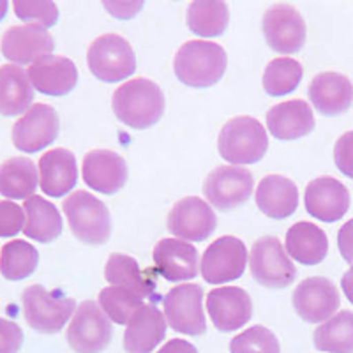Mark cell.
Returning a JSON list of instances; mask_svg holds the SVG:
<instances>
[{"mask_svg":"<svg viewBox=\"0 0 353 353\" xmlns=\"http://www.w3.org/2000/svg\"><path fill=\"white\" fill-rule=\"evenodd\" d=\"M112 106L122 124L132 129H147L157 124L165 113V94L159 85L147 78H132L117 88Z\"/></svg>","mask_w":353,"mask_h":353,"instance_id":"1","label":"cell"},{"mask_svg":"<svg viewBox=\"0 0 353 353\" xmlns=\"http://www.w3.org/2000/svg\"><path fill=\"white\" fill-rule=\"evenodd\" d=\"M226 52L221 44L209 41H188L179 48L173 61V69L188 87L207 88L216 85L226 71Z\"/></svg>","mask_w":353,"mask_h":353,"instance_id":"2","label":"cell"},{"mask_svg":"<svg viewBox=\"0 0 353 353\" xmlns=\"http://www.w3.org/2000/svg\"><path fill=\"white\" fill-rule=\"evenodd\" d=\"M221 157L233 165H253L269 149V137L254 117H235L223 125L217 140Z\"/></svg>","mask_w":353,"mask_h":353,"instance_id":"3","label":"cell"},{"mask_svg":"<svg viewBox=\"0 0 353 353\" xmlns=\"http://www.w3.org/2000/svg\"><path fill=\"white\" fill-rule=\"evenodd\" d=\"M71 232L90 245L105 244L112 233L110 210L99 198L87 191H74L62 203Z\"/></svg>","mask_w":353,"mask_h":353,"instance_id":"4","label":"cell"},{"mask_svg":"<svg viewBox=\"0 0 353 353\" xmlns=\"http://www.w3.org/2000/svg\"><path fill=\"white\" fill-rule=\"evenodd\" d=\"M25 320L34 330L43 334L61 332L74 313V301L61 292H50L43 285H32L23 290Z\"/></svg>","mask_w":353,"mask_h":353,"instance_id":"5","label":"cell"},{"mask_svg":"<svg viewBox=\"0 0 353 353\" xmlns=\"http://www.w3.org/2000/svg\"><path fill=\"white\" fill-rule=\"evenodd\" d=\"M87 62L94 77L106 83L125 80L137 69L131 44L117 34H105L94 39L88 46Z\"/></svg>","mask_w":353,"mask_h":353,"instance_id":"6","label":"cell"},{"mask_svg":"<svg viewBox=\"0 0 353 353\" xmlns=\"http://www.w3.org/2000/svg\"><path fill=\"white\" fill-rule=\"evenodd\" d=\"M249 267L254 281L267 288H286L297 276L295 265L277 237H261L254 242Z\"/></svg>","mask_w":353,"mask_h":353,"instance_id":"7","label":"cell"},{"mask_svg":"<svg viewBox=\"0 0 353 353\" xmlns=\"http://www.w3.org/2000/svg\"><path fill=\"white\" fill-rule=\"evenodd\" d=\"M112 320L94 301L78 305L68 327V343L77 353H99L112 341Z\"/></svg>","mask_w":353,"mask_h":353,"instance_id":"8","label":"cell"},{"mask_svg":"<svg viewBox=\"0 0 353 353\" xmlns=\"http://www.w3.org/2000/svg\"><path fill=\"white\" fill-rule=\"evenodd\" d=\"M165 316L175 332L201 336L207 332L203 313V290L200 285H181L170 290L163 299Z\"/></svg>","mask_w":353,"mask_h":353,"instance_id":"9","label":"cell"},{"mask_svg":"<svg viewBox=\"0 0 353 353\" xmlns=\"http://www.w3.org/2000/svg\"><path fill=\"white\" fill-rule=\"evenodd\" d=\"M248 265V249L237 237H221L205 249L201 256V276L209 285L235 281Z\"/></svg>","mask_w":353,"mask_h":353,"instance_id":"10","label":"cell"},{"mask_svg":"<svg viewBox=\"0 0 353 353\" xmlns=\"http://www.w3.org/2000/svg\"><path fill=\"white\" fill-rule=\"evenodd\" d=\"M253 175L244 166H219L205 179V198L217 210H232L245 203L253 193Z\"/></svg>","mask_w":353,"mask_h":353,"instance_id":"11","label":"cell"},{"mask_svg":"<svg viewBox=\"0 0 353 353\" xmlns=\"http://www.w3.org/2000/svg\"><path fill=\"white\" fill-rule=\"evenodd\" d=\"M59 115L50 105L36 103L12 125V143L21 152H39L59 137Z\"/></svg>","mask_w":353,"mask_h":353,"instance_id":"12","label":"cell"},{"mask_svg":"<svg viewBox=\"0 0 353 353\" xmlns=\"http://www.w3.org/2000/svg\"><path fill=\"white\" fill-rule=\"evenodd\" d=\"M261 30H263L267 44L274 52L290 55L304 48V18L293 6L277 4L267 9L261 20Z\"/></svg>","mask_w":353,"mask_h":353,"instance_id":"13","label":"cell"},{"mask_svg":"<svg viewBox=\"0 0 353 353\" xmlns=\"http://www.w3.org/2000/svg\"><path fill=\"white\" fill-rule=\"evenodd\" d=\"M292 302L302 320L320 323L334 316L341 304V297L327 277H307L295 288Z\"/></svg>","mask_w":353,"mask_h":353,"instance_id":"14","label":"cell"},{"mask_svg":"<svg viewBox=\"0 0 353 353\" xmlns=\"http://www.w3.org/2000/svg\"><path fill=\"white\" fill-rule=\"evenodd\" d=\"M217 226L216 214L207 201L198 196L182 198L168 214V230L189 242L209 239Z\"/></svg>","mask_w":353,"mask_h":353,"instance_id":"15","label":"cell"},{"mask_svg":"<svg viewBox=\"0 0 353 353\" xmlns=\"http://www.w3.org/2000/svg\"><path fill=\"white\" fill-rule=\"evenodd\" d=\"M207 311L221 332L239 330L253 316V302L245 290L239 286H223L210 290L207 295Z\"/></svg>","mask_w":353,"mask_h":353,"instance_id":"16","label":"cell"},{"mask_svg":"<svg viewBox=\"0 0 353 353\" xmlns=\"http://www.w3.org/2000/svg\"><path fill=\"white\" fill-rule=\"evenodd\" d=\"M305 210L314 219L336 223L350 209V191L343 182L332 176H318L311 181L304 193Z\"/></svg>","mask_w":353,"mask_h":353,"instance_id":"17","label":"cell"},{"mask_svg":"<svg viewBox=\"0 0 353 353\" xmlns=\"http://www.w3.org/2000/svg\"><path fill=\"white\" fill-rule=\"evenodd\" d=\"M55 41L46 30L30 25H14L2 37V55L14 64H34L52 55Z\"/></svg>","mask_w":353,"mask_h":353,"instance_id":"18","label":"cell"},{"mask_svg":"<svg viewBox=\"0 0 353 353\" xmlns=\"http://www.w3.org/2000/svg\"><path fill=\"white\" fill-rule=\"evenodd\" d=\"M83 181L94 191L113 194L128 182V165L124 157L113 150H92L83 159Z\"/></svg>","mask_w":353,"mask_h":353,"instance_id":"19","label":"cell"},{"mask_svg":"<svg viewBox=\"0 0 353 353\" xmlns=\"http://www.w3.org/2000/svg\"><path fill=\"white\" fill-rule=\"evenodd\" d=\"M307 92L314 108L325 117L343 115L353 106V83L341 72H320L309 83Z\"/></svg>","mask_w":353,"mask_h":353,"instance_id":"20","label":"cell"},{"mask_svg":"<svg viewBox=\"0 0 353 353\" xmlns=\"http://www.w3.org/2000/svg\"><path fill=\"white\" fill-rule=\"evenodd\" d=\"M28 80L37 92L46 96H65L77 87L78 69L68 57L48 55L30 64Z\"/></svg>","mask_w":353,"mask_h":353,"instance_id":"21","label":"cell"},{"mask_svg":"<svg viewBox=\"0 0 353 353\" xmlns=\"http://www.w3.org/2000/svg\"><path fill=\"white\" fill-rule=\"evenodd\" d=\"M166 336V316L154 304L138 309L124 332L125 353H152Z\"/></svg>","mask_w":353,"mask_h":353,"instance_id":"22","label":"cell"},{"mask_svg":"<svg viewBox=\"0 0 353 353\" xmlns=\"http://www.w3.org/2000/svg\"><path fill=\"white\" fill-rule=\"evenodd\" d=\"M154 263L168 281H188L198 276V251L189 242L163 239L154 248Z\"/></svg>","mask_w":353,"mask_h":353,"instance_id":"23","label":"cell"},{"mask_svg":"<svg viewBox=\"0 0 353 353\" xmlns=\"http://www.w3.org/2000/svg\"><path fill=\"white\" fill-rule=\"evenodd\" d=\"M41 189L52 198H61L78 182L77 157L68 149H52L39 159Z\"/></svg>","mask_w":353,"mask_h":353,"instance_id":"24","label":"cell"},{"mask_svg":"<svg viewBox=\"0 0 353 353\" xmlns=\"http://www.w3.org/2000/svg\"><path fill=\"white\" fill-rule=\"evenodd\" d=\"M267 128L277 140H299L314 129L311 106L302 99H292L267 112Z\"/></svg>","mask_w":353,"mask_h":353,"instance_id":"25","label":"cell"},{"mask_svg":"<svg viewBox=\"0 0 353 353\" xmlns=\"http://www.w3.org/2000/svg\"><path fill=\"white\" fill-rule=\"evenodd\" d=\"M256 205L265 216L286 219L299 207V189L288 176H263L256 189Z\"/></svg>","mask_w":353,"mask_h":353,"instance_id":"26","label":"cell"},{"mask_svg":"<svg viewBox=\"0 0 353 353\" xmlns=\"http://www.w3.org/2000/svg\"><path fill=\"white\" fill-rule=\"evenodd\" d=\"M286 253L302 265L321 263L329 254L327 233L314 223H295L286 233Z\"/></svg>","mask_w":353,"mask_h":353,"instance_id":"27","label":"cell"},{"mask_svg":"<svg viewBox=\"0 0 353 353\" xmlns=\"http://www.w3.org/2000/svg\"><path fill=\"white\" fill-rule=\"evenodd\" d=\"M34 88L28 72L17 64L0 65V115L14 117L32 106Z\"/></svg>","mask_w":353,"mask_h":353,"instance_id":"28","label":"cell"},{"mask_svg":"<svg viewBox=\"0 0 353 353\" xmlns=\"http://www.w3.org/2000/svg\"><path fill=\"white\" fill-rule=\"evenodd\" d=\"M25 226L23 233L36 242H52L62 233L61 212L53 203L44 200L43 196L27 198L23 203Z\"/></svg>","mask_w":353,"mask_h":353,"instance_id":"29","label":"cell"},{"mask_svg":"<svg viewBox=\"0 0 353 353\" xmlns=\"http://www.w3.org/2000/svg\"><path fill=\"white\" fill-rule=\"evenodd\" d=\"M105 277L112 286L129 290V292L140 295L141 299L154 297L156 279H154L152 272H141L137 260L128 254L113 253L106 261Z\"/></svg>","mask_w":353,"mask_h":353,"instance_id":"30","label":"cell"},{"mask_svg":"<svg viewBox=\"0 0 353 353\" xmlns=\"http://www.w3.org/2000/svg\"><path fill=\"white\" fill-rule=\"evenodd\" d=\"M37 184V168L27 157H11L0 165V194L6 198L27 200L34 196Z\"/></svg>","mask_w":353,"mask_h":353,"instance_id":"31","label":"cell"},{"mask_svg":"<svg viewBox=\"0 0 353 353\" xmlns=\"http://www.w3.org/2000/svg\"><path fill=\"white\" fill-rule=\"evenodd\" d=\"M314 348L327 353H353V311H341L321 323L313 336Z\"/></svg>","mask_w":353,"mask_h":353,"instance_id":"32","label":"cell"},{"mask_svg":"<svg viewBox=\"0 0 353 353\" xmlns=\"http://www.w3.org/2000/svg\"><path fill=\"white\" fill-rule=\"evenodd\" d=\"M230 21V12L225 2L196 0L188 9L189 30L201 37H216L225 32Z\"/></svg>","mask_w":353,"mask_h":353,"instance_id":"33","label":"cell"},{"mask_svg":"<svg viewBox=\"0 0 353 353\" xmlns=\"http://www.w3.org/2000/svg\"><path fill=\"white\" fill-rule=\"evenodd\" d=\"M39 263V253L25 241H11L0 251V274L9 281H21L32 276Z\"/></svg>","mask_w":353,"mask_h":353,"instance_id":"34","label":"cell"},{"mask_svg":"<svg viewBox=\"0 0 353 353\" xmlns=\"http://www.w3.org/2000/svg\"><path fill=\"white\" fill-rule=\"evenodd\" d=\"M302 74L304 69L295 59H274L267 64L263 72L265 92L270 96H286L301 85Z\"/></svg>","mask_w":353,"mask_h":353,"instance_id":"35","label":"cell"},{"mask_svg":"<svg viewBox=\"0 0 353 353\" xmlns=\"http://www.w3.org/2000/svg\"><path fill=\"white\" fill-rule=\"evenodd\" d=\"M141 305L143 301L140 295L119 286H108L99 293V307L117 325H128Z\"/></svg>","mask_w":353,"mask_h":353,"instance_id":"36","label":"cell"},{"mask_svg":"<svg viewBox=\"0 0 353 353\" xmlns=\"http://www.w3.org/2000/svg\"><path fill=\"white\" fill-rule=\"evenodd\" d=\"M232 353H281L277 337L267 327L254 325L235 336L230 343Z\"/></svg>","mask_w":353,"mask_h":353,"instance_id":"37","label":"cell"},{"mask_svg":"<svg viewBox=\"0 0 353 353\" xmlns=\"http://www.w3.org/2000/svg\"><path fill=\"white\" fill-rule=\"evenodd\" d=\"M14 14L20 18L21 21H27V25L37 28L53 27L59 21V9H57L55 2H28V0H17L14 4Z\"/></svg>","mask_w":353,"mask_h":353,"instance_id":"38","label":"cell"},{"mask_svg":"<svg viewBox=\"0 0 353 353\" xmlns=\"http://www.w3.org/2000/svg\"><path fill=\"white\" fill-rule=\"evenodd\" d=\"M25 226V210L14 201H0V237H12Z\"/></svg>","mask_w":353,"mask_h":353,"instance_id":"39","label":"cell"},{"mask_svg":"<svg viewBox=\"0 0 353 353\" xmlns=\"http://www.w3.org/2000/svg\"><path fill=\"white\" fill-rule=\"evenodd\" d=\"M334 163L343 175L353 179V131L337 138L334 145Z\"/></svg>","mask_w":353,"mask_h":353,"instance_id":"40","label":"cell"},{"mask_svg":"<svg viewBox=\"0 0 353 353\" xmlns=\"http://www.w3.org/2000/svg\"><path fill=\"white\" fill-rule=\"evenodd\" d=\"M23 345V330L18 323L0 318V353H18Z\"/></svg>","mask_w":353,"mask_h":353,"instance_id":"41","label":"cell"},{"mask_svg":"<svg viewBox=\"0 0 353 353\" xmlns=\"http://www.w3.org/2000/svg\"><path fill=\"white\" fill-rule=\"evenodd\" d=\"M337 248L348 263L353 265V219L346 221L337 233Z\"/></svg>","mask_w":353,"mask_h":353,"instance_id":"42","label":"cell"},{"mask_svg":"<svg viewBox=\"0 0 353 353\" xmlns=\"http://www.w3.org/2000/svg\"><path fill=\"white\" fill-rule=\"evenodd\" d=\"M108 12H112L113 17L122 18V20H129L137 12H140L143 2H103Z\"/></svg>","mask_w":353,"mask_h":353,"instance_id":"43","label":"cell"},{"mask_svg":"<svg viewBox=\"0 0 353 353\" xmlns=\"http://www.w3.org/2000/svg\"><path fill=\"white\" fill-rule=\"evenodd\" d=\"M157 353H198V350L194 348V345L184 341V339H172Z\"/></svg>","mask_w":353,"mask_h":353,"instance_id":"44","label":"cell"},{"mask_svg":"<svg viewBox=\"0 0 353 353\" xmlns=\"http://www.w3.org/2000/svg\"><path fill=\"white\" fill-rule=\"evenodd\" d=\"M341 286H343V292H345L346 299H348V301L353 304V267L348 270V272H345V276H343V279H341Z\"/></svg>","mask_w":353,"mask_h":353,"instance_id":"45","label":"cell"},{"mask_svg":"<svg viewBox=\"0 0 353 353\" xmlns=\"http://www.w3.org/2000/svg\"><path fill=\"white\" fill-rule=\"evenodd\" d=\"M8 8H9L8 2H6V0H0V20L8 14Z\"/></svg>","mask_w":353,"mask_h":353,"instance_id":"46","label":"cell"}]
</instances>
